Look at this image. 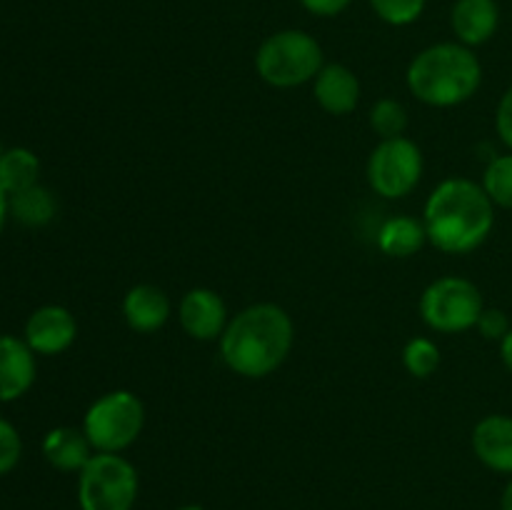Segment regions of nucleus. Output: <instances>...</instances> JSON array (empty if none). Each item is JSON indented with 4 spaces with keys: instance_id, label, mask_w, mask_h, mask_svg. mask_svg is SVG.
<instances>
[{
    "instance_id": "f257e3e1",
    "label": "nucleus",
    "mask_w": 512,
    "mask_h": 510,
    "mask_svg": "<svg viewBox=\"0 0 512 510\" xmlns=\"http://www.w3.org/2000/svg\"><path fill=\"white\" fill-rule=\"evenodd\" d=\"M295 345V323L278 303H253L228 320L220 335V360L245 380H263L288 360Z\"/></svg>"
},
{
    "instance_id": "f03ea898",
    "label": "nucleus",
    "mask_w": 512,
    "mask_h": 510,
    "mask_svg": "<svg viewBox=\"0 0 512 510\" xmlns=\"http://www.w3.org/2000/svg\"><path fill=\"white\" fill-rule=\"evenodd\" d=\"M428 243L448 255H468L490 238L495 205L478 180L453 175L440 180L423 208Z\"/></svg>"
},
{
    "instance_id": "7ed1b4c3",
    "label": "nucleus",
    "mask_w": 512,
    "mask_h": 510,
    "mask_svg": "<svg viewBox=\"0 0 512 510\" xmlns=\"http://www.w3.org/2000/svg\"><path fill=\"white\" fill-rule=\"evenodd\" d=\"M405 85L413 98L430 108H458L478 95L483 63L473 48L458 40L435 43L410 60Z\"/></svg>"
},
{
    "instance_id": "20e7f679",
    "label": "nucleus",
    "mask_w": 512,
    "mask_h": 510,
    "mask_svg": "<svg viewBox=\"0 0 512 510\" xmlns=\"http://www.w3.org/2000/svg\"><path fill=\"white\" fill-rule=\"evenodd\" d=\"M323 65L325 55L318 40L298 28H285L268 35L255 53L258 78L278 90L313 83Z\"/></svg>"
},
{
    "instance_id": "39448f33",
    "label": "nucleus",
    "mask_w": 512,
    "mask_h": 510,
    "mask_svg": "<svg viewBox=\"0 0 512 510\" xmlns=\"http://www.w3.org/2000/svg\"><path fill=\"white\" fill-rule=\"evenodd\" d=\"M145 405L133 390H108L90 403L83 415V433L95 453H123L140 438Z\"/></svg>"
},
{
    "instance_id": "423d86ee",
    "label": "nucleus",
    "mask_w": 512,
    "mask_h": 510,
    "mask_svg": "<svg viewBox=\"0 0 512 510\" xmlns=\"http://www.w3.org/2000/svg\"><path fill=\"white\" fill-rule=\"evenodd\" d=\"M138 493V468L123 453H95L78 473L80 510H133Z\"/></svg>"
},
{
    "instance_id": "0eeeda50",
    "label": "nucleus",
    "mask_w": 512,
    "mask_h": 510,
    "mask_svg": "<svg viewBox=\"0 0 512 510\" xmlns=\"http://www.w3.org/2000/svg\"><path fill=\"white\" fill-rule=\"evenodd\" d=\"M485 310L483 293L463 275H443L423 290L418 313L430 330L458 335L473 330Z\"/></svg>"
},
{
    "instance_id": "6e6552de",
    "label": "nucleus",
    "mask_w": 512,
    "mask_h": 510,
    "mask_svg": "<svg viewBox=\"0 0 512 510\" xmlns=\"http://www.w3.org/2000/svg\"><path fill=\"white\" fill-rule=\"evenodd\" d=\"M425 158L423 150L415 140L388 138L380 140L370 150L368 165H365V178H368L370 190L385 200L408 198L423 180Z\"/></svg>"
},
{
    "instance_id": "1a4fd4ad",
    "label": "nucleus",
    "mask_w": 512,
    "mask_h": 510,
    "mask_svg": "<svg viewBox=\"0 0 512 510\" xmlns=\"http://www.w3.org/2000/svg\"><path fill=\"white\" fill-rule=\"evenodd\" d=\"M228 305L223 295L213 288H190L178 303V323L185 335L198 343H213L228 328Z\"/></svg>"
},
{
    "instance_id": "9d476101",
    "label": "nucleus",
    "mask_w": 512,
    "mask_h": 510,
    "mask_svg": "<svg viewBox=\"0 0 512 510\" xmlns=\"http://www.w3.org/2000/svg\"><path fill=\"white\" fill-rule=\"evenodd\" d=\"M78 338V320L63 305H43L25 323V343L35 355H60Z\"/></svg>"
},
{
    "instance_id": "9b49d317",
    "label": "nucleus",
    "mask_w": 512,
    "mask_h": 510,
    "mask_svg": "<svg viewBox=\"0 0 512 510\" xmlns=\"http://www.w3.org/2000/svg\"><path fill=\"white\" fill-rule=\"evenodd\" d=\"M470 445L480 463L498 475H512V418L490 413L475 423Z\"/></svg>"
},
{
    "instance_id": "f8f14e48",
    "label": "nucleus",
    "mask_w": 512,
    "mask_h": 510,
    "mask_svg": "<svg viewBox=\"0 0 512 510\" xmlns=\"http://www.w3.org/2000/svg\"><path fill=\"white\" fill-rule=\"evenodd\" d=\"M360 80L348 65L325 63L313 80V98L328 115H350L360 103Z\"/></svg>"
},
{
    "instance_id": "ddd939ff",
    "label": "nucleus",
    "mask_w": 512,
    "mask_h": 510,
    "mask_svg": "<svg viewBox=\"0 0 512 510\" xmlns=\"http://www.w3.org/2000/svg\"><path fill=\"white\" fill-rule=\"evenodd\" d=\"M173 315V303L168 293L153 283H138L125 293L123 298V318L133 333L150 335L165 328V323Z\"/></svg>"
},
{
    "instance_id": "4468645a",
    "label": "nucleus",
    "mask_w": 512,
    "mask_h": 510,
    "mask_svg": "<svg viewBox=\"0 0 512 510\" xmlns=\"http://www.w3.org/2000/svg\"><path fill=\"white\" fill-rule=\"evenodd\" d=\"M450 28L455 40L468 48H480L500 28V5L498 0H455L450 10Z\"/></svg>"
},
{
    "instance_id": "2eb2a0df",
    "label": "nucleus",
    "mask_w": 512,
    "mask_h": 510,
    "mask_svg": "<svg viewBox=\"0 0 512 510\" xmlns=\"http://www.w3.org/2000/svg\"><path fill=\"white\" fill-rule=\"evenodd\" d=\"M35 353L25 340L0 335V403L18 400L35 383Z\"/></svg>"
},
{
    "instance_id": "dca6fc26",
    "label": "nucleus",
    "mask_w": 512,
    "mask_h": 510,
    "mask_svg": "<svg viewBox=\"0 0 512 510\" xmlns=\"http://www.w3.org/2000/svg\"><path fill=\"white\" fill-rule=\"evenodd\" d=\"M43 455L55 470L63 473H80L90 458L95 455L93 445H90L88 435L83 428H73V425H58V428L48 430L43 438Z\"/></svg>"
},
{
    "instance_id": "f3484780",
    "label": "nucleus",
    "mask_w": 512,
    "mask_h": 510,
    "mask_svg": "<svg viewBox=\"0 0 512 510\" xmlns=\"http://www.w3.org/2000/svg\"><path fill=\"white\" fill-rule=\"evenodd\" d=\"M428 243V230L423 218L413 215H393L378 230V248L388 258H413Z\"/></svg>"
},
{
    "instance_id": "a211bd4d",
    "label": "nucleus",
    "mask_w": 512,
    "mask_h": 510,
    "mask_svg": "<svg viewBox=\"0 0 512 510\" xmlns=\"http://www.w3.org/2000/svg\"><path fill=\"white\" fill-rule=\"evenodd\" d=\"M55 213H58V200L43 185H33V188L10 195V215L20 225L43 228L55 218Z\"/></svg>"
},
{
    "instance_id": "6ab92c4d",
    "label": "nucleus",
    "mask_w": 512,
    "mask_h": 510,
    "mask_svg": "<svg viewBox=\"0 0 512 510\" xmlns=\"http://www.w3.org/2000/svg\"><path fill=\"white\" fill-rule=\"evenodd\" d=\"M40 160L28 148H8L0 155V188L8 195L38 185Z\"/></svg>"
},
{
    "instance_id": "aec40b11",
    "label": "nucleus",
    "mask_w": 512,
    "mask_h": 510,
    "mask_svg": "<svg viewBox=\"0 0 512 510\" xmlns=\"http://www.w3.org/2000/svg\"><path fill=\"white\" fill-rule=\"evenodd\" d=\"M480 185L485 188L488 198L493 200L495 208L512 210V153L495 155L490 163L485 165L483 180Z\"/></svg>"
},
{
    "instance_id": "412c9836",
    "label": "nucleus",
    "mask_w": 512,
    "mask_h": 510,
    "mask_svg": "<svg viewBox=\"0 0 512 510\" xmlns=\"http://www.w3.org/2000/svg\"><path fill=\"white\" fill-rule=\"evenodd\" d=\"M368 123L370 130L380 140L400 138V135H405V128H408V110H405V105L400 100L380 98L370 108Z\"/></svg>"
},
{
    "instance_id": "4be33fe9",
    "label": "nucleus",
    "mask_w": 512,
    "mask_h": 510,
    "mask_svg": "<svg viewBox=\"0 0 512 510\" xmlns=\"http://www.w3.org/2000/svg\"><path fill=\"white\" fill-rule=\"evenodd\" d=\"M403 365L413 378H430L435 370L440 368V348L435 340L423 338H410L403 348Z\"/></svg>"
},
{
    "instance_id": "5701e85b",
    "label": "nucleus",
    "mask_w": 512,
    "mask_h": 510,
    "mask_svg": "<svg viewBox=\"0 0 512 510\" xmlns=\"http://www.w3.org/2000/svg\"><path fill=\"white\" fill-rule=\"evenodd\" d=\"M428 0H370V8L383 23L403 28L423 15Z\"/></svg>"
},
{
    "instance_id": "b1692460",
    "label": "nucleus",
    "mask_w": 512,
    "mask_h": 510,
    "mask_svg": "<svg viewBox=\"0 0 512 510\" xmlns=\"http://www.w3.org/2000/svg\"><path fill=\"white\" fill-rule=\"evenodd\" d=\"M20 453H23V440L15 430L13 423L0 418V475L10 473L18 465Z\"/></svg>"
},
{
    "instance_id": "393cba45",
    "label": "nucleus",
    "mask_w": 512,
    "mask_h": 510,
    "mask_svg": "<svg viewBox=\"0 0 512 510\" xmlns=\"http://www.w3.org/2000/svg\"><path fill=\"white\" fill-rule=\"evenodd\" d=\"M475 328H478V333L483 335L485 340H493V343H500V340H503L505 335H508V330L512 328V325H510V318H508V313H505V310L485 308Z\"/></svg>"
},
{
    "instance_id": "a878e982",
    "label": "nucleus",
    "mask_w": 512,
    "mask_h": 510,
    "mask_svg": "<svg viewBox=\"0 0 512 510\" xmlns=\"http://www.w3.org/2000/svg\"><path fill=\"white\" fill-rule=\"evenodd\" d=\"M495 133L512 153V85L500 95L498 108H495Z\"/></svg>"
},
{
    "instance_id": "bb28decb",
    "label": "nucleus",
    "mask_w": 512,
    "mask_h": 510,
    "mask_svg": "<svg viewBox=\"0 0 512 510\" xmlns=\"http://www.w3.org/2000/svg\"><path fill=\"white\" fill-rule=\"evenodd\" d=\"M350 3L353 0H300V5L318 18H335V15L345 13Z\"/></svg>"
},
{
    "instance_id": "cd10ccee",
    "label": "nucleus",
    "mask_w": 512,
    "mask_h": 510,
    "mask_svg": "<svg viewBox=\"0 0 512 510\" xmlns=\"http://www.w3.org/2000/svg\"><path fill=\"white\" fill-rule=\"evenodd\" d=\"M498 348H500V360H503L505 370H508V373L512 375V328L508 330V335L500 340Z\"/></svg>"
},
{
    "instance_id": "c85d7f7f",
    "label": "nucleus",
    "mask_w": 512,
    "mask_h": 510,
    "mask_svg": "<svg viewBox=\"0 0 512 510\" xmlns=\"http://www.w3.org/2000/svg\"><path fill=\"white\" fill-rule=\"evenodd\" d=\"M8 215H10V195L0 188V233H3Z\"/></svg>"
},
{
    "instance_id": "c756f323",
    "label": "nucleus",
    "mask_w": 512,
    "mask_h": 510,
    "mask_svg": "<svg viewBox=\"0 0 512 510\" xmlns=\"http://www.w3.org/2000/svg\"><path fill=\"white\" fill-rule=\"evenodd\" d=\"M500 510H512V475H510L508 485H505L503 495H500Z\"/></svg>"
},
{
    "instance_id": "7c9ffc66",
    "label": "nucleus",
    "mask_w": 512,
    "mask_h": 510,
    "mask_svg": "<svg viewBox=\"0 0 512 510\" xmlns=\"http://www.w3.org/2000/svg\"><path fill=\"white\" fill-rule=\"evenodd\" d=\"M178 510H205L203 505H198V503H188V505H180Z\"/></svg>"
},
{
    "instance_id": "2f4dec72",
    "label": "nucleus",
    "mask_w": 512,
    "mask_h": 510,
    "mask_svg": "<svg viewBox=\"0 0 512 510\" xmlns=\"http://www.w3.org/2000/svg\"><path fill=\"white\" fill-rule=\"evenodd\" d=\"M0 155H3V143H0Z\"/></svg>"
}]
</instances>
